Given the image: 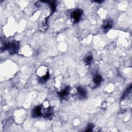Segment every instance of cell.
<instances>
[{
    "label": "cell",
    "instance_id": "obj_1",
    "mask_svg": "<svg viewBox=\"0 0 132 132\" xmlns=\"http://www.w3.org/2000/svg\"><path fill=\"white\" fill-rule=\"evenodd\" d=\"M19 48V42L17 41H12L11 42L4 43L2 47V50L8 51L11 54H14L18 52Z\"/></svg>",
    "mask_w": 132,
    "mask_h": 132
},
{
    "label": "cell",
    "instance_id": "obj_2",
    "mask_svg": "<svg viewBox=\"0 0 132 132\" xmlns=\"http://www.w3.org/2000/svg\"><path fill=\"white\" fill-rule=\"evenodd\" d=\"M82 13H83L82 10L80 9H76L71 12V17L73 21L74 22V23H76L79 21L82 15Z\"/></svg>",
    "mask_w": 132,
    "mask_h": 132
},
{
    "label": "cell",
    "instance_id": "obj_3",
    "mask_svg": "<svg viewBox=\"0 0 132 132\" xmlns=\"http://www.w3.org/2000/svg\"><path fill=\"white\" fill-rule=\"evenodd\" d=\"M113 21L111 19L105 20L102 24V29L104 32H108L113 26Z\"/></svg>",
    "mask_w": 132,
    "mask_h": 132
},
{
    "label": "cell",
    "instance_id": "obj_4",
    "mask_svg": "<svg viewBox=\"0 0 132 132\" xmlns=\"http://www.w3.org/2000/svg\"><path fill=\"white\" fill-rule=\"evenodd\" d=\"M54 113V108L52 107H48L45 109L44 112V118L46 120H51L53 117Z\"/></svg>",
    "mask_w": 132,
    "mask_h": 132
},
{
    "label": "cell",
    "instance_id": "obj_5",
    "mask_svg": "<svg viewBox=\"0 0 132 132\" xmlns=\"http://www.w3.org/2000/svg\"><path fill=\"white\" fill-rule=\"evenodd\" d=\"M70 87L67 86L65 88H64L62 91L58 92L57 93H58L59 96L61 99L65 100L69 96V94L70 93Z\"/></svg>",
    "mask_w": 132,
    "mask_h": 132
},
{
    "label": "cell",
    "instance_id": "obj_6",
    "mask_svg": "<svg viewBox=\"0 0 132 132\" xmlns=\"http://www.w3.org/2000/svg\"><path fill=\"white\" fill-rule=\"evenodd\" d=\"M77 95L79 98L84 99L86 97L87 91L83 87L78 86L77 87Z\"/></svg>",
    "mask_w": 132,
    "mask_h": 132
},
{
    "label": "cell",
    "instance_id": "obj_7",
    "mask_svg": "<svg viewBox=\"0 0 132 132\" xmlns=\"http://www.w3.org/2000/svg\"><path fill=\"white\" fill-rule=\"evenodd\" d=\"M32 117L33 118H37L40 117L42 115V106H38L35 107L32 111Z\"/></svg>",
    "mask_w": 132,
    "mask_h": 132
},
{
    "label": "cell",
    "instance_id": "obj_8",
    "mask_svg": "<svg viewBox=\"0 0 132 132\" xmlns=\"http://www.w3.org/2000/svg\"><path fill=\"white\" fill-rule=\"evenodd\" d=\"M47 18H45L44 20H42L39 24L38 25V28L41 31H44L45 30H46L47 28Z\"/></svg>",
    "mask_w": 132,
    "mask_h": 132
},
{
    "label": "cell",
    "instance_id": "obj_9",
    "mask_svg": "<svg viewBox=\"0 0 132 132\" xmlns=\"http://www.w3.org/2000/svg\"><path fill=\"white\" fill-rule=\"evenodd\" d=\"M103 78L100 74H96L93 78V84L94 86L97 87L102 81Z\"/></svg>",
    "mask_w": 132,
    "mask_h": 132
},
{
    "label": "cell",
    "instance_id": "obj_10",
    "mask_svg": "<svg viewBox=\"0 0 132 132\" xmlns=\"http://www.w3.org/2000/svg\"><path fill=\"white\" fill-rule=\"evenodd\" d=\"M93 61V57L91 55H88L84 58V63L86 67H89Z\"/></svg>",
    "mask_w": 132,
    "mask_h": 132
},
{
    "label": "cell",
    "instance_id": "obj_11",
    "mask_svg": "<svg viewBox=\"0 0 132 132\" xmlns=\"http://www.w3.org/2000/svg\"><path fill=\"white\" fill-rule=\"evenodd\" d=\"M50 73L48 71L45 75L41 77H38V81L41 84H44L46 82L47 80L50 78Z\"/></svg>",
    "mask_w": 132,
    "mask_h": 132
},
{
    "label": "cell",
    "instance_id": "obj_12",
    "mask_svg": "<svg viewBox=\"0 0 132 132\" xmlns=\"http://www.w3.org/2000/svg\"><path fill=\"white\" fill-rule=\"evenodd\" d=\"M131 90V85H130V86L127 88V89L125 91V92L123 94V96H122L123 100L126 98L127 96H128L130 94Z\"/></svg>",
    "mask_w": 132,
    "mask_h": 132
},
{
    "label": "cell",
    "instance_id": "obj_13",
    "mask_svg": "<svg viewBox=\"0 0 132 132\" xmlns=\"http://www.w3.org/2000/svg\"><path fill=\"white\" fill-rule=\"evenodd\" d=\"M49 5H50V7H51L52 13H53L56 10V4H55L54 2L52 1V2H50V4Z\"/></svg>",
    "mask_w": 132,
    "mask_h": 132
},
{
    "label": "cell",
    "instance_id": "obj_14",
    "mask_svg": "<svg viewBox=\"0 0 132 132\" xmlns=\"http://www.w3.org/2000/svg\"><path fill=\"white\" fill-rule=\"evenodd\" d=\"M94 127H95V126L93 124L89 123V124H88V126L87 127L86 131H93V129L94 128Z\"/></svg>",
    "mask_w": 132,
    "mask_h": 132
}]
</instances>
